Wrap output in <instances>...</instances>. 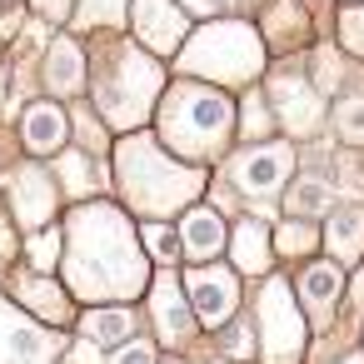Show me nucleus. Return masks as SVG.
Segmentation results:
<instances>
[{"label":"nucleus","instance_id":"obj_1","mask_svg":"<svg viewBox=\"0 0 364 364\" xmlns=\"http://www.w3.org/2000/svg\"><path fill=\"white\" fill-rule=\"evenodd\" d=\"M75 250H70V289L85 299H115V294H135L145 269L140 255L130 245L125 220L110 205H85L70 225Z\"/></svg>","mask_w":364,"mask_h":364},{"label":"nucleus","instance_id":"obj_2","mask_svg":"<svg viewBox=\"0 0 364 364\" xmlns=\"http://www.w3.org/2000/svg\"><path fill=\"white\" fill-rule=\"evenodd\" d=\"M120 160H125V165H120L125 190H130V200H135L140 210L165 215V210L185 205V200L200 190V170H180V165L160 160L145 140H130V145L120 150Z\"/></svg>","mask_w":364,"mask_h":364},{"label":"nucleus","instance_id":"obj_3","mask_svg":"<svg viewBox=\"0 0 364 364\" xmlns=\"http://www.w3.org/2000/svg\"><path fill=\"white\" fill-rule=\"evenodd\" d=\"M230 130V100L215 95L210 85H180L165 105V135L185 150V155H200L210 150L215 140H225Z\"/></svg>","mask_w":364,"mask_h":364},{"label":"nucleus","instance_id":"obj_4","mask_svg":"<svg viewBox=\"0 0 364 364\" xmlns=\"http://www.w3.org/2000/svg\"><path fill=\"white\" fill-rule=\"evenodd\" d=\"M185 65L215 80H250L259 70V41L250 26H210L185 55Z\"/></svg>","mask_w":364,"mask_h":364},{"label":"nucleus","instance_id":"obj_5","mask_svg":"<svg viewBox=\"0 0 364 364\" xmlns=\"http://www.w3.org/2000/svg\"><path fill=\"white\" fill-rule=\"evenodd\" d=\"M155 90H160V70H155L150 60L120 50V60H115V70H110V90L100 95V105H105L110 120L135 125V120L155 105Z\"/></svg>","mask_w":364,"mask_h":364},{"label":"nucleus","instance_id":"obj_6","mask_svg":"<svg viewBox=\"0 0 364 364\" xmlns=\"http://www.w3.org/2000/svg\"><path fill=\"white\" fill-rule=\"evenodd\" d=\"M235 185L250 190V195H274L284 180H289V145H259V150H245L235 165H230Z\"/></svg>","mask_w":364,"mask_h":364},{"label":"nucleus","instance_id":"obj_7","mask_svg":"<svg viewBox=\"0 0 364 364\" xmlns=\"http://www.w3.org/2000/svg\"><path fill=\"white\" fill-rule=\"evenodd\" d=\"M185 294H190V309L200 314V319H225L230 309H235V299H240V284H235V274L230 269H195L190 274V284H185Z\"/></svg>","mask_w":364,"mask_h":364},{"label":"nucleus","instance_id":"obj_8","mask_svg":"<svg viewBox=\"0 0 364 364\" xmlns=\"http://www.w3.org/2000/svg\"><path fill=\"white\" fill-rule=\"evenodd\" d=\"M259 314H264V334H269V359H274V364H289L294 349H299V339H304L299 324H294L289 294H284L279 284H269L264 299H259Z\"/></svg>","mask_w":364,"mask_h":364},{"label":"nucleus","instance_id":"obj_9","mask_svg":"<svg viewBox=\"0 0 364 364\" xmlns=\"http://www.w3.org/2000/svg\"><path fill=\"white\" fill-rule=\"evenodd\" d=\"M135 31L150 50H175L185 36V16L170 0H135Z\"/></svg>","mask_w":364,"mask_h":364},{"label":"nucleus","instance_id":"obj_10","mask_svg":"<svg viewBox=\"0 0 364 364\" xmlns=\"http://www.w3.org/2000/svg\"><path fill=\"white\" fill-rule=\"evenodd\" d=\"M46 349H50V339H46L36 324L0 314V359H6V364H41Z\"/></svg>","mask_w":364,"mask_h":364},{"label":"nucleus","instance_id":"obj_11","mask_svg":"<svg viewBox=\"0 0 364 364\" xmlns=\"http://www.w3.org/2000/svg\"><path fill=\"white\" fill-rule=\"evenodd\" d=\"M155 324H160V339L165 344H185L190 329H195V309L180 304L175 279H155Z\"/></svg>","mask_w":364,"mask_h":364},{"label":"nucleus","instance_id":"obj_12","mask_svg":"<svg viewBox=\"0 0 364 364\" xmlns=\"http://www.w3.org/2000/svg\"><path fill=\"white\" fill-rule=\"evenodd\" d=\"M50 180L46 175H36V170H26V175H16V215L26 220V225H46V215H50Z\"/></svg>","mask_w":364,"mask_h":364},{"label":"nucleus","instance_id":"obj_13","mask_svg":"<svg viewBox=\"0 0 364 364\" xmlns=\"http://www.w3.org/2000/svg\"><path fill=\"white\" fill-rule=\"evenodd\" d=\"M220 245H225V225H220V215H210V210H190V215H185V250H190L195 259H210V255H220Z\"/></svg>","mask_w":364,"mask_h":364},{"label":"nucleus","instance_id":"obj_14","mask_svg":"<svg viewBox=\"0 0 364 364\" xmlns=\"http://www.w3.org/2000/svg\"><path fill=\"white\" fill-rule=\"evenodd\" d=\"M60 140H65V115H60L55 105H31V110H26V145L46 155V150H55Z\"/></svg>","mask_w":364,"mask_h":364},{"label":"nucleus","instance_id":"obj_15","mask_svg":"<svg viewBox=\"0 0 364 364\" xmlns=\"http://www.w3.org/2000/svg\"><path fill=\"white\" fill-rule=\"evenodd\" d=\"M329 250L339 255V259H359L364 255V210H339L334 220H329Z\"/></svg>","mask_w":364,"mask_h":364},{"label":"nucleus","instance_id":"obj_16","mask_svg":"<svg viewBox=\"0 0 364 364\" xmlns=\"http://www.w3.org/2000/svg\"><path fill=\"white\" fill-rule=\"evenodd\" d=\"M80 70H85V60H80L75 41H55V50H50V70H46L50 90H60V95L80 90Z\"/></svg>","mask_w":364,"mask_h":364},{"label":"nucleus","instance_id":"obj_17","mask_svg":"<svg viewBox=\"0 0 364 364\" xmlns=\"http://www.w3.org/2000/svg\"><path fill=\"white\" fill-rule=\"evenodd\" d=\"M235 240H240V250H235V264L240 269H264L269 264V235H264L259 220H245L235 230Z\"/></svg>","mask_w":364,"mask_h":364},{"label":"nucleus","instance_id":"obj_18","mask_svg":"<svg viewBox=\"0 0 364 364\" xmlns=\"http://www.w3.org/2000/svg\"><path fill=\"white\" fill-rule=\"evenodd\" d=\"M299 284H304V304H309L314 314H324V309H329V299L339 294V274H334L329 264H309Z\"/></svg>","mask_w":364,"mask_h":364},{"label":"nucleus","instance_id":"obj_19","mask_svg":"<svg viewBox=\"0 0 364 364\" xmlns=\"http://www.w3.org/2000/svg\"><path fill=\"white\" fill-rule=\"evenodd\" d=\"M130 309H95L90 319H85V334L95 339V344H110V339H130Z\"/></svg>","mask_w":364,"mask_h":364},{"label":"nucleus","instance_id":"obj_20","mask_svg":"<svg viewBox=\"0 0 364 364\" xmlns=\"http://www.w3.org/2000/svg\"><path fill=\"white\" fill-rule=\"evenodd\" d=\"M324 205H329V190H324L319 180H299L294 195H289V210H294V215H319Z\"/></svg>","mask_w":364,"mask_h":364},{"label":"nucleus","instance_id":"obj_21","mask_svg":"<svg viewBox=\"0 0 364 364\" xmlns=\"http://www.w3.org/2000/svg\"><path fill=\"white\" fill-rule=\"evenodd\" d=\"M145 250H150L155 259H175V255H180V240H175V230L150 225V230H145Z\"/></svg>","mask_w":364,"mask_h":364},{"label":"nucleus","instance_id":"obj_22","mask_svg":"<svg viewBox=\"0 0 364 364\" xmlns=\"http://www.w3.org/2000/svg\"><path fill=\"white\" fill-rule=\"evenodd\" d=\"M334 120H339V135L344 140H364V100H344Z\"/></svg>","mask_w":364,"mask_h":364},{"label":"nucleus","instance_id":"obj_23","mask_svg":"<svg viewBox=\"0 0 364 364\" xmlns=\"http://www.w3.org/2000/svg\"><path fill=\"white\" fill-rule=\"evenodd\" d=\"M344 41H349V50L364 55V6H354V11L344 16Z\"/></svg>","mask_w":364,"mask_h":364},{"label":"nucleus","instance_id":"obj_24","mask_svg":"<svg viewBox=\"0 0 364 364\" xmlns=\"http://www.w3.org/2000/svg\"><path fill=\"white\" fill-rule=\"evenodd\" d=\"M110 364H155V349H150V344H130V349H120Z\"/></svg>","mask_w":364,"mask_h":364},{"label":"nucleus","instance_id":"obj_25","mask_svg":"<svg viewBox=\"0 0 364 364\" xmlns=\"http://www.w3.org/2000/svg\"><path fill=\"white\" fill-rule=\"evenodd\" d=\"M85 21H110V16H120V0H85Z\"/></svg>","mask_w":364,"mask_h":364},{"label":"nucleus","instance_id":"obj_26","mask_svg":"<svg viewBox=\"0 0 364 364\" xmlns=\"http://www.w3.org/2000/svg\"><path fill=\"white\" fill-rule=\"evenodd\" d=\"M304 245H309V230H284V245H279V250L294 255V250H304Z\"/></svg>","mask_w":364,"mask_h":364},{"label":"nucleus","instance_id":"obj_27","mask_svg":"<svg viewBox=\"0 0 364 364\" xmlns=\"http://www.w3.org/2000/svg\"><path fill=\"white\" fill-rule=\"evenodd\" d=\"M185 6H190V11H200V16H210V11H225L230 0H185Z\"/></svg>","mask_w":364,"mask_h":364},{"label":"nucleus","instance_id":"obj_28","mask_svg":"<svg viewBox=\"0 0 364 364\" xmlns=\"http://www.w3.org/2000/svg\"><path fill=\"white\" fill-rule=\"evenodd\" d=\"M36 6H41V11H50V16H65L70 0H36Z\"/></svg>","mask_w":364,"mask_h":364},{"label":"nucleus","instance_id":"obj_29","mask_svg":"<svg viewBox=\"0 0 364 364\" xmlns=\"http://www.w3.org/2000/svg\"><path fill=\"white\" fill-rule=\"evenodd\" d=\"M344 364H359V359H344Z\"/></svg>","mask_w":364,"mask_h":364}]
</instances>
